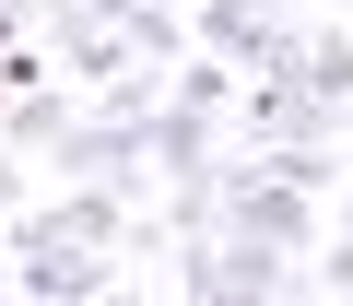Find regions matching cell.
<instances>
[{
    "label": "cell",
    "mask_w": 353,
    "mask_h": 306,
    "mask_svg": "<svg viewBox=\"0 0 353 306\" xmlns=\"http://www.w3.org/2000/svg\"><path fill=\"white\" fill-rule=\"evenodd\" d=\"M12 294L24 306H106L118 294V247L59 236V212H12Z\"/></svg>",
    "instance_id": "1"
},
{
    "label": "cell",
    "mask_w": 353,
    "mask_h": 306,
    "mask_svg": "<svg viewBox=\"0 0 353 306\" xmlns=\"http://www.w3.org/2000/svg\"><path fill=\"white\" fill-rule=\"evenodd\" d=\"M294 259L283 247H248V236H176V294L189 306H283Z\"/></svg>",
    "instance_id": "2"
},
{
    "label": "cell",
    "mask_w": 353,
    "mask_h": 306,
    "mask_svg": "<svg viewBox=\"0 0 353 306\" xmlns=\"http://www.w3.org/2000/svg\"><path fill=\"white\" fill-rule=\"evenodd\" d=\"M71 130H83L71 83H48V94H0V153H59Z\"/></svg>",
    "instance_id": "3"
},
{
    "label": "cell",
    "mask_w": 353,
    "mask_h": 306,
    "mask_svg": "<svg viewBox=\"0 0 353 306\" xmlns=\"http://www.w3.org/2000/svg\"><path fill=\"white\" fill-rule=\"evenodd\" d=\"M294 83L330 106V118H353V36L341 24H318V36H294Z\"/></svg>",
    "instance_id": "4"
},
{
    "label": "cell",
    "mask_w": 353,
    "mask_h": 306,
    "mask_svg": "<svg viewBox=\"0 0 353 306\" xmlns=\"http://www.w3.org/2000/svg\"><path fill=\"white\" fill-rule=\"evenodd\" d=\"M318 283H330V294L353 306V236H330V247H318Z\"/></svg>",
    "instance_id": "5"
},
{
    "label": "cell",
    "mask_w": 353,
    "mask_h": 306,
    "mask_svg": "<svg viewBox=\"0 0 353 306\" xmlns=\"http://www.w3.org/2000/svg\"><path fill=\"white\" fill-rule=\"evenodd\" d=\"M12 212H36V201H24V153H0V224Z\"/></svg>",
    "instance_id": "6"
},
{
    "label": "cell",
    "mask_w": 353,
    "mask_h": 306,
    "mask_svg": "<svg viewBox=\"0 0 353 306\" xmlns=\"http://www.w3.org/2000/svg\"><path fill=\"white\" fill-rule=\"evenodd\" d=\"M106 306H165V294H141V283H118V294H106Z\"/></svg>",
    "instance_id": "7"
},
{
    "label": "cell",
    "mask_w": 353,
    "mask_h": 306,
    "mask_svg": "<svg viewBox=\"0 0 353 306\" xmlns=\"http://www.w3.org/2000/svg\"><path fill=\"white\" fill-rule=\"evenodd\" d=\"M341 236H353V189H341Z\"/></svg>",
    "instance_id": "8"
},
{
    "label": "cell",
    "mask_w": 353,
    "mask_h": 306,
    "mask_svg": "<svg viewBox=\"0 0 353 306\" xmlns=\"http://www.w3.org/2000/svg\"><path fill=\"white\" fill-rule=\"evenodd\" d=\"M0 283H12V247H0Z\"/></svg>",
    "instance_id": "9"
},
{
    "label": "cell",
    "mask_w": 353,
    "mask_h": 306,
    "mask_svg": "<svg viewBox=\"0 0 353 306\" xmlns=\"http://www.w3.org/2000/svg\"><path fill=\"white\" fill-rule=\"evenodd\" d=\"M0 306H24V294H12V283H0Z\"/></svg>",
    "instance_id": "10"
},
{
    "label": "cell",
    "mask_w": 353,
    "mask_h": 306,
    "mask_svg": "<svg viewBox=\"0 0 353 306\" xmlns=\"http://www.w3.org/2000/svg\"><path fill=\"white\" fill-rule=\"evenodd\" d=\"M341 141H353V118H341Z\"/></svg>",
    "instance_id": "11"
}]
</instances>
